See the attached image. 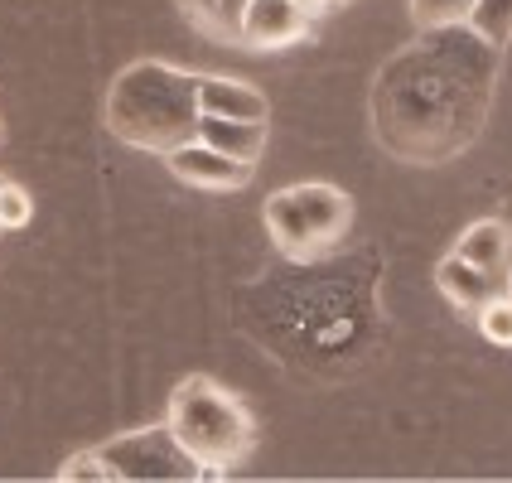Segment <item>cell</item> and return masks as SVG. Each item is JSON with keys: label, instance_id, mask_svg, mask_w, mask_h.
<instances>
[{"label": "cell", "instance_id": "1", "mask_svg": "<svg viewBox=\"0 0 512 483\" xmlns=\"http://www.w3.org/2000/svg\"><path fill=\"white\" fill-rule=\"evenodd\" d=\"M503 49L464 25H430L372 78V136L406 165H445L484 131Z\"/></svg>", "mask_w": 512, "mask_h": 483}, {"label": "cell", "instance_id": "2", "mask_svg": "<svg viewBox=\"0 0 512 483\" xmlns=\"http://www.w3.org/2000/svg\"><path fill=\"white\" fill-rule=\"evenodd\" d=\"M199 73H184L160 58L121 68L107 87V126L116 141L170 155L199 131Z\"/></svg>", "mask_w": 512, "mask_h": 483}, {"label": "cell", "instance_id": "3", "mask_svg": "<svg viewBox=\"0 0 512 483\" xmlns=\"http://www.w3.org/2000/svg\"><path fill=\"white\" fill-rule=\"evenodd\" d=\"M179 445L203 464V479H218L223 469L242 464L256 445L252 411L218 387L213 377H184L170 397V421Z\"/></svg>", "mask_w": 512, "mask_h": 483}, {"label": "cell", "instance_id": "4", "mask_svg": "<svg viewBox=\"0 0 512 483\" xmlns=\"http://www.w3.org/2000/svg\"><path fill=\"white\" fill-rule=\"evenodd\" d=\"M281 290H285V305L300 319L285 334V343H276L281 358L285 353L290 358L305 353V363L319 368V363H334L348 348H358V339L368 334L372 295L353 300V295H343L348 285H324V281H314V276H290Z\"/></svg>", "mask_w": 512, "mask_h": 483}, {"label": "cell", "instance_id": "5", "mask_svg": "<svg viewBox=\"0 0 512 483\" xmlns=\"http://www.w3.org/2000/svg\"><path fill=\"white\" fill-rule=\"evenodd\" d=\"M353 223V199L334 184H290L266 199V232L285 261H319Z\"/></svg>", "mask_w": 512, "mask_h": 483}, {"label": "cell", "instance_id": "6", "mask_svg": "<svg viewBox=\"0 0 512 483\" xmlns=\"http://www.w3.org/2000/svg\"><path fill=\"white\" fill-rule=\"evenodd\" d=\"M97 455L107 459L112 479H150V483H179V479H203V464L184 445L170 426H145L131 435H116L107 445H97Z\"/></svg>", "mask_w": 512, "mask_h": 483}, {"label": "cell", "instance_id": "7", "mask_svg": "<svg viewBox=\"0 0 512 483\" xmlns=\"http://www.w3.org/2000/svg\"><path fill=\"white\" fill-rule=\"evenodd\" d=\"M314 15L300 0H247L242 10V49H285L305 39Z\"/></svg>", "mask_w": 512, "mask_h": 483}, {"label": "cell", "instance_id": "8", "mask_svg": "<svg viewBox=\"0 0 512 483\" xmlns=\"http://www.w3.org/2000/svg\"><path fill=\"white\" fill-rule=\"evenodd\" d=\"M165 160H170V174H179L194 189H242V184H252V165L247 160H232V155H223V150H213L203 141H184Z\"/></svg>", "mask_w": 512, "mask_h": 483}, {"label": "cell", "instance_id": "9", "mask_svg": "<svg viewBox=\"0 0 512 483\" xmlns=\"http://www.w3.org/2000/svg\"><path fill=\"white\" fill-rule=\"evenodd\" d=\"M199 112L232 116V121H266V97L261 87L237 83V78H199Z\"/></svg>", "mask_w": 512, "mask_h": 483}, {"label": "cell", "instance_id": "10", "mask_svg": "<svg viewBox=\"0 0 512 483\" xmlns=\"http://www.w3.org/2000/svg\"><path fill=\"white\" fill-rule=\"evenodd\" d=\"M194 141L223 150L232 160H247L256 165L261 150H266V121H232V116H199V131Z\"/></svg>", "mask_w": 512, "mask_h": 483}, {"label": "cell", "instance_id": "11", "mask_svg": "<svg viewBox=\"0 0 512 483\" xmlns=\"http://www.w3.org/2000/svg\"><path fill=\"white\" fill-rule=\"evenodd\" d=\"M455 256H464L469 266L488 271L493 281H503L512 271V237L498 218H484V223H474V228L455 242Z\"/></svg>", "mask_w": 512, "mask_h": 483}, {"label": "cell", "instance_id": "12", "mask_svg": "<svg viewBox=\"0 0 512 483\" xmlns=\"http://www.w3.org/2000/svg\"><path fill=\"white\" fill-rule=\"evenodd\" d=\"M435 285H440V290H445V295H450V300H455L459 310H479V305H484L488 295H493V290H498V281H493V276H488V271H479V266H469V261H464V256H445V261H440V271H435Z\"/></svg>", "mask_w": 512, "mask_h": 483}, {"label": "cell", "instance_id": "13", "mask_svg": "<svg viewBox=\"0 0 512 483\" xmlns=\"http://www.w3.org/2000/svg\"><path fill=\"white\" fill-rule=\"evenodd\" d=\"M179 10H184V20L208 34V39H218V44H242V10H247V0H174Z\"/></svg>", "mask_w": 512, "mask_h": 483}, {"label": "cell", "instance_id": "14", "mask_svg": "<svg viewBox=\"0 0 512 483\" xmlns=\"http://www.w3.org/2000/svg\"><path fill=\"white\" fill-rule=\"evenodd\" d=\"M464 25L474 29L479 39H488L493 49H508L512 44V0H474V10H469Z\"/></svg>", "mask_w": 512, "mask_h": 483}, {"label": "cell", "instance_id": "15", "mask_svg": "<svg viewBox=\"0 0 512 483\" xmlns=\"http://www.w3.org/2000/svg\"><path fill=\"white\" fill-rule=\"evenodd\" d=\"M479 334L498 348H512V295L508 290H493L484 305H479Z\"/></svg>", "mask_w": 512, "mask_h": 483}, {"label": "cell", "instance_id": "16", "mask_svg": "<svg viewBox=\"0 0 512 483\" xmlns=\"http://www.w3.org/2000/svg\"><path fill=\"white\" fill-rule=\"evenodd\" d=\"M469 10H474V0H411V20L421 29L459 25V20H469Z\"/></svg>", "mask_w": 512, "mask_h": 483}, {"label": "cell", "instance_id": "17", "mask_svg": "<svg viewBox=\"0 0 512 483\" xmlns=\"http://www.w3.org/2000/svg\"><path fill=\"white\" fill-rule=\"evenodd\" d=\"M29 218H34V199L20 184H0V232L29 228Z\"/></svg>", "mask_w": 512, "mask_h": 483}, {"label": "cell", "instance_id": "18", "mask_svg": "<svg viewBox=\"0 0 512 483\" xmlns=\"http://www.w3.org/2000/svg\"><path fill=\"white\" fill-rule=\"evenodd\" d=\"M63 479H112V469H107V459L97 455V450H83V455H73L68 464H63Z\"/></svg>", "mask_w": 512, "mask_h": 483}, {"label": "cell", "instance_id": "19", "mask_svg": "<svg viewBox=\"0 0 512 483\" xmlns=\"http://www.w3.org/2000/svg\"><path fill=\"white\" fill-rule=\"evenodd\" d=\"M300 5H305V10H310V15H324V10H329V5H334V0H300Z\"/></svg>", "mask_w": 512, "mask_h": 483}, {"label": "cell", "instance_id": "20", "mask_svg": "<svg viewBox=\"0 0 512 483\" xmlns=\"http://www.w3.org/2000/svg\"><path fill=\"white\" fill-rule=\"evenodd\" d=\"M508 295H512V271H508Z\"/></svg>", "mask_w": 512, "mask_h": 483}, {"label": "cell", "instance_id": "21", "mask_svg": "<svg viewBox=\"0 0 512 483\" xmlns=\"http://www.w3.org/2000/svg\"><path fill=\"white\" fill-rule=\"evenodd\" d=\"M0 184H5V179H0Z\"/></svg>", "mask_w": 512, "mask_h": 483}, {"label": "cell", "instance_id": "22", "mask_svg": "<svg viewBox=\"0 0 512 483\" xmlns=\"http://www.w3.org/2000/svg\"><path fill=\"white\" fill-rule=\"evenodd\" d=\"M334 5H339V0H334Z\"/></svg>", "mask_w": 512, "mask_h": 483}]
</instances>
